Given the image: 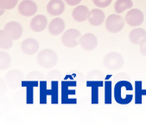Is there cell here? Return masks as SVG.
<instances>
[{"label":"cell","mask_w":146,"mask_h":125,"mask_svg":"<svg viewBox=\"0 0 146 125\" xmlns=\"http://www.w3.org/2000/svg\"><path fill=\"white\" fill-rule=\"evenodd\" d=\"M132 86L129 82L120 81L116 84L114 89V97L117 103L127 104L132 99Z\"/></svg>","instance_id":"obj_1"},{"label":"cell","mask_w":146,"mask_h":125,"mask_svg":"<svg viewBox=\"0 0 146 125\" xmlns=\"http://www.w3.org/2000/svg\"><path fill=\"white\" fill-rule=\"evenodd\" d=\"M36 62L39 66L44 69H52L58 62L57 53L51 49H43L37 56Z\"/></svg>","instance_id":"obj_2"},{"label":"cell","mask_w":146,"mask_h":125,"mask_svg":"<svg viewBox=\"0 0 146 125\" xmlns=\"http://www.w3.org/2000/svg\"><path fill=\"white\" fill-rule=\"evenodd\" d=\"M124 57L123 56L119 53L111 51L107 53L103 59L104 66L109 71H119L124 65Z\"/></svg>","instance_id":"obj_3"},{"label":"cell","mask_w":146,"mask_h":125,"mask_svg":"<svg viewBox=\"0 0 146 125\" xmlns=\"http://www.w3.org/2000/svg\"><path fill=\"white\" fill-rule=\"evenodd\" d=\"M81 34L77 29H68L62 34V43L67 48H74L80 44V38Z\"/></svg>","instance_id":"obj_4"},{"label":"cell","mask_w":146,"mask_h":125,"mask_svg":"<svg viewBox=\"0 0 146 125\" xmlns=\"http://www.w3.org/2000/svg\"><path fill=\"white\" fill-rule=\"evenodd\" d=\"M125 20L119 14H111L106 20V28L111 33H119L123 30Z\"/></svg>","instance_id":"obj_5"},{"label":"cell","mask_w":146,"mask_h":125,"mask_svg":"<svg viewBox=\"0 0 146 125\" xmlns=\"http://www.w3.org/2000/svg\"><path fill=\"white\" fill-rule=\"evenodd\" d=\"M125 22L132 27H137L141 25L144 20L143 13L138 9H131L125 15Z\"/></svg>","instance_id":"obj_6"},{"label":"cell","mask_w":146,"mask_h":125,"mask_svg":"<svg viewBox=\"0 0 146 125\" xmlns=\"http://www.w3.org/2000/svg\"><path fill=\"white\" fill-rule=\"evenodd\" d=\"M18 11L22 16L31 17L37 11V5L32 0H23L18 5Z\"/></svg>","instance_id":"obj_7"},{"label":"cell","mask_w":146,"mask_h":125,"mask_svg":"<svg viewBox=\"0 0 146 125\" xmlns=\"http://www.w3.org/2000/svg\"><path fill=\"white\" fill-rule=\"evenodd\" d=\"M80 44L83 50L92 51L98 45V38L93 33H86L80 37Z\"/></svg>","instance_id":"obj_8"},{"label":"cell","mask_w":146,"mask_h":125,"mask_svg":"<svg viewBox=\"0 0 146 125\" xmlns=\"http://www.w3.org/2000/svg\"><path fill=\"white\" fill-rule=\"evenodd\" d=\"M4 30L13 38V40L19 39L23 36V28L21 25V24L16 21H11L7 23L5 25Z\"/></svg>","instance_id":"obj_9"},{"label":"cell","mask_w":146,"mask_h":125,"mask_svg":"<svg viewBox=\"0 0 146 125\" xmlns=\"http://www.w3.org/2000/svg\"><path fill=\"white\" fill-rule=\"evenodd\" d=\"M21 50L25 55L32 56L38 51L39 43L35 38H26L22 42Z\"/></svg>","instance_id":"obj_10"},{"label":"cell","mask_w":146,"mask_h":125,"mask_svg":"<svg viewBox=\"0 0 146 125\" xmlns=\"http://www.w3.org/2000/svg\"><path fill=\"white\" fill-rule=\"evenodd\" d=\"M65 22L62 18L57 17L52 19L48 24V32L53 36L61 35L65 30Z\"/></svg>","instance_id":"obj_11"},{"label":"cell","mask_w":146,"mask_h":125,"mask_svg":"<svg viewBox=\"0 0 146 125\" xmlns=\"http://www.w3.org/2000/svg\"><path fill=\"white\" fill-rule=\"evenodd\" d=\"M65 11V4L62 0H50L47 5V11L54 17L62 15Z\"/></svg>","instance_id":"obj_12"},{"label":"cell","mask_w":146,"mask_h":125,"mask_svg":"<svg viewBox=\"0 0 146 125\" xmlns=\"http://www.w3.org/2000/svg\"><path fill=\"white\" fill-rule=\"evenodd\" d=\"M48 25V19L44 15H36L35 16L30 24L31 30L35 32H42Z\"/></svg>","instance_id":"obj_13"},{"label":"cell","mask_w":146,"mask_h":125,"mask_svg":"<svg viewBox=\"0 0 146 125\" xmlns=\"http://www.w3.org/2000/svg\"><path fill=\"white\" fill-rule=\"evenodd\" d=\"M89 13L90 11L86 5H78L74 9L72 12V16L74 21L80 23L86 20H88Z\"/></svg>","instance_id":"obj_14"},{"label":"cell","mask_w":146,"mask_h":125,"mask_svg":"<svg viewBox=\"0 0 146 125\" xmlns=\"http://www.w3.org/2000/svg\"><path fill=\"white\" fill-rule=\"evenodd\" d=\"M105 18H106V16L102 10L93 9L92 11H90L88 22L90 23V24L94 26H100L104 23Z\"/></svg>","instance_id":"obj_15"},{"label":"cell","mask_w":146,"mask_h":125,"mask_svg":"<svg viewBox=\"0 0 146 125\" xmlns=\"http://www.w3.org/2000/svg\"><path fill=\"white\" fill-rule=\"evenodd\" d=\"M23 77V75L21 71L14 70L8 72V74L6 75V80L11 89H17L20 85Z\"/></svg>","instance_id":"obj_16"},{"label":"cell","mask_w":146,"mask_h":125,"mask_svg":"<svg viewBox=\"0 0 146 125\" xmlns=\"http://www.w3.org/2000/svg\"><path fill=\"white\" fill-rule=\"evenodd\" d=\"M146 38V30L143 28H135L129 34V40L131 44L139 45L141 41Z\"/></svg>","instance_id":"obj_17"},{"label":"cell","mask_w":146,"mask_h":125,"mask_svg":"<svg viewBox=\"0 0 146 125\" xmlns=\"http://www.w3.org/2000/svg\"><path fill=\"white\" fill-rule=\"evenodd\" d=\"M13 45V38L3 29L0 30V48L2 50H10Z\"/></svg>","instance_id":"obj_18"},{"label":"cell","mask_w":146,"mask_h":125,"mask_svg":"<svg viewBox=\"0 0 146 125\" xmlns=\"http://www.w3.org/2000/svg\"><path fill=\"white\" fill-rule=\"evenodd\" d=\"M133 6V2L131 0H117L114 5V10L117 14H120L125 11L131 9Z\"/></svg>","instance_id":"obj_19"},{"label":"cell","mask_w":146,"mask_h":125,"mask_svg":"<svg viewBox=\"0 0 146 125\" xmlns=\"http://www.w3.org/2000/svg\"><path fill=\"white\" fill-rule=\"evenodd\" d=\"M11 56L9 53L5 52L3 50L0 51V70L5 71L11 65Z\"/></svg>","instance_id":"obj_20"},{"label":"cell","mask_w":146,"mask_h":125,"mask_svg":"<svg viewBox=\"0 0 146 125\" xmlns=\"http://www.w3.org/2000/svg\"><path fill=\"white\" fill-rule=\"evenodd\" d=\"M18 0H0V8L4 10H12L17 6Z\"/></svg>","instance_id":"obj_21"},{"label":"cell","mask_w":146,"mask_h":125,"mask_svg":"<svg viewBox=\"0 0 146 125\" xmlns=\"http://www.w3.org/2000/svg\"><path fill=\"white\" fill-rule=\"evenodd\" d=\"M93 2L99 8H106L111 4L112 0H93Z\"/></svg>","instance_id":"obj_22"},{"label":"cell","mask_w":146,"mask_h":125,"mask_svg":"<svg viewBox=\"0 0 146 125\" xmlns=\"http://www.w3.org/2000/svg\"><path fill=\"white\" fill-rule=\"evenodd\" d=\"M139 50L143 56H146V38H143L139 44Z\"/></svg>","instance_id":"obj_23"},{"label":"cell","mask_w":146,"mask_h":125,"mask_svg":"<svg viewBox=\"0 0 146 125\" xmlns=\"http://www.w3.org/2000/svg\"><path fill=\"white\" fill-rule=\"evenodd\" d=\"M82 0H65V2L68 5H71V6H76L78 5Z\"/></svg>","instance_id":"obj_24"},{"label":"cell","mask_w":146,"mask_h":125,"mask_svg":"<svg viewBox=\"0 0 146 125\" xmlns=\"http://www.w3.org/2000/svg\"><path fill=\"white\" fill-rule=\"evenodd\" d=\"M0 10H1V11H0V15H3V13H4V11H5V10H4V9H1V8H0Z\"/></svg>","instance_id":"obj_25"}]
</instances>
